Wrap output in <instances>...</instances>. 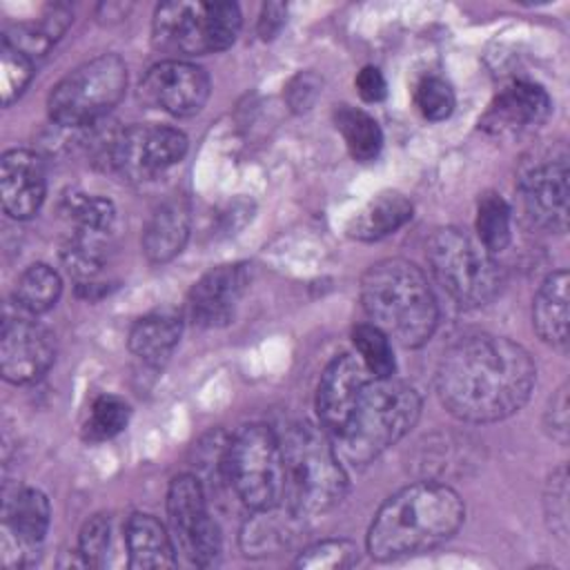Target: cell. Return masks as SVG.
<instances>
[{
	"instance_id": "6da1fadb",
	"label": "cell",
	"mask_w": 570,
	"mask_h": 570,
	"mask_svg": "<svg viewBox=\"0 0 570 570\" xmlns=\"http://www.w3.org/2000/svg\"><path fill=\"white\" fill-rule=\"evenodd\" d=\"M534 379L537 367L519 343L476 334L445 350L436 367V394L459 421L492 423L525 405Z\"/></svg>"
},
{
	"instance_id": "7a4b0ae2",
	"label": "cell",
	"mask_w": 570,
	"mask_h": 570,
	"mask_svg": "<svg viewBox=\"0 0 570 570\" xmlns=\"http://www.w3.org/2000/svg\"><path fill=\"white\" fill-rule=\"evenodd\" d=\"M463 514L465 508L450 485L441 481L405 485L374 514L367 552L374 559H396L430 550L459 530Z\"/></svg>"
},
{
	"instance_id": "3957f363",
	"label": "cell",
	"mask_w": 570,
	"mask_h": 570,
	"mask_svg": "<svg viewBox=\"0 0 570 570\" xmlns=\"http://www.w3.org/2000/svg\"><path fill=\"white\" fill-rule=\"evenodd\" d=\"M361 303L370 321L405 347H419L436 330L439 307L425 274L405 258L374 263L361 278Z\"/></svg>"
},
{
	"instance_id": "277c9868",
	"label": "cell",
	"mask_w": 570,
	"mask_h": 570,
	"mask_svg": "<svg viewBox=\"0 0 570 570\" xmlns=\"http://www.w3.org/2000/svg\"><path fill=\"white\" fill-rule=\"evenodd\" d=\"M421 414L419 392L392 376L370 374L358 387L338 432L332 436L338 454L365 465L403 439Z\"/></svg>"
},
{
	"instance_id": "5b68a950",
	"label": "cell",
	"mask_w": 570,
	"mask_h": 570,
	"mask_svg": "<svg viewBox=\"0 0 570 570\" xmlns=\"http://www.w3.org/2000/svg\"><path fill=\"white\" fill-rule=\"evenodd\" d=\"M278 436L285 465L283 505L303 519L334 508L347 490V476L332 439L309 423H294Z\"/></svg>"
},
{
	"instance_id": "8992f818",
	"label": "cell",
	"mask_w": 570,
	"mask_h": 570,
	"mask_svg": "<svg viewBox=\"0 0 570 570\" xmlns=\"http://www.w3.org/2000/svg\"><path fill=\"white\" fill-rule=\"evenodd\" d=\"M428 263L436 283L463 307L488 305L503 287L494 254L456 227H443L430 236Z\"/></svg>"
},
{
	"instance_id": "52a82bcc",
	"label": "cell",
	"mask_w": 570,
	"mask_h": 570,
	"mask_svg": "<svg viewBox=\"0 0 570 570\" xmlns=\"http://www.w3.org/2000/svg\"><path fill=\"white\" fill-rule=\"evenodd\" d=\"M223 474L252 510L283 503L285 465L278 432L258 423L240 428L225 445Z\"/></svg>"
},
{
	"instance_id": "ba28073f",
	"label": "cell",
	"mask_w": 570,
	"mask_h": 570,
	"mask_svg": "<svg viewBox=\"0 0 570 570\" xmlns=\"http://www.w3.org/2000/svg\"><path fill=\"white\" fill-rule=\"evenodd\" d=\"M234 2H163L154 13V45L176 56H200L227 49L240 31Z\"/></svg>"
},
{
	"instance_id": "9c48e42d",
	"label": "cell",
	"mask_w": 570,
	"mask_h": 570,
	"mask_svg": "<svg viewBox=\"0 0 570 570\" xmlns=\"http://www.w3.org/2000/svg\"><path fill=\"white\" fill-rule=\"evenodd\" d=\"M127 67L116 53H102L69 71L49 96V116L62 127L94 125L125 96Z\"/></svg>"
},
{
	"instance_id": "30bf717a",
	"label": "cell",
	"mask_w": 570,
	"mask_h": 570,
	"mask_svg": "<svg viewBox=\"0 0 570 570\" xmlns=\"http://www.w3.org/2000/svg\"><path fill=\"white\" fill-rule=\"evenodd\" d=\"M568 154H543L519 174V209L528 225L563 234L568 227Z\"/></svg>"
},
{
	"instance_id": "8fae6325",
	"label": "cell",
	"mask_w": 570,
	"mask_h": 570,
	"mask_svg": "<svg viewBox=\"0 0 570 570\" xmlns=\"http://www.w3.org/2000/svg\"><path fill=\"white\" fill-rule=\"evenodd\" d=\"M185 151V134L165 125H134L120 131L107 149L111 167L127 180H149L176 165Z\"/></svg>"
},
{
	"instance_id": "7c38bea8",
	"label": "cell",
	"mask_w": 570,
	"mask_h": 570,
	"mask_svg": "<svg viewBox=\"0 0 570 570\" xmlns=\"http://www.w3.org/2000/svg\"><path fill=\"white\" fill-rule=\"evenodd\" d=\"M167 514L183 552L196 566H212L220 554V532L209 519L203 483L194 474H178L167 490Z\"/></svg>"
},
{
	"instance_id": "4fadbf2b",
	"label": "cell",
	"mask_w": 570,
	"mask_h": 570,
	"mask_svg": "<svg viewBox=\"0 0 570 570\" xmlns=\"http://www.w3.org/2000/svg\"><path fill=\"white\" fill-rule=\"evenodd\" d=\"M140 96L147 105L171 116H194L209 98V76L194 62L167 58L147 71Z\"/></svg>"
},
{
	"instance_id": "5bb4252c",
	"label": "cell",
	"mask_w": 570,
	"mask_h": 570,
	"mask_svg": "<svg viewBox=\"0 0 570 570\" xmlns=\"http://www.w3.org/2000/svg\"><path fill=\"white\" fill-rule=\"evenodd\" d=\"M56 358L53 334L27 316L7 318L0 334V367L11 383L24 385L42 379Z\"/></svg>"
},
{
	"instance_id": "9a60e30c",
	"label": "cell",
	"mask_w": 570,
	"mask_h": 570,
	"mask_svg": "<svg viewBox=\"0 0 570 570\" xmlns=\"http://www.w3.org/2000/svg\"><path fill=\"white\" fill-rule=\"evenodd\" d=\"M45 167L29 149H9L0 160V198L11 218H31L45 200Z\"/></svg>"
},
{
	"instance_id": "2e32d148",
	"label": "cell",
	"mask_w": 570,
	"mask_h": 570,
	"mask_svg": "<svg viewBox=\"0 0 570 570\" xmlns=\"http://www.w3.org/2000/svg\"><path fill=\"white\" fill-rule=\"evenodd\" d=\"M247 281L249 274L245 265H220L207 272L189 292V309L194 321L205 327L229 323Z\"/></svg>"
},
{
	"instance_id": "e0dca14e",
	"label": "cell",
	"mask_w": 570,
	"mask_h": 570,
	"mask_svg": "<svg viewBox=\"0 0 570 570\" xmlns=\"http://www.w3.org/2000/svg\"><path fill=\"white\" fill-rule=\"evenodd\" d=\"M370 374L372 372L363 365V361L352 354L336 356L323 370L316 390V412L321 428L330 439L338 432L358 387Z\"/></svg>"
},
{
	"instance_id": "ac0fdd59",
	"label": "cell",
	"mask_w": 570,
	"mask_h": 570,
	"mask_svg": "<svg viewBox=\"0 0 570 570\" xmlns=\"http://www.w3.org/2000/svg\"><path fill=\"white\" fill-rule=\"evenodd\" d=\"M552 102L546 89L530 80H514L490 105L483 125L497 134L523 131L550 116Z\"/></svg>"
},
{
	"instance_id": "d6986e66",
	"label": "cell",
	"mask_w": 570,
	"mask_h": 570,
	"mask_svg": "<svg viewBox=\"0 0 570 570\" xmlns=\"http://www.w3.org/2000/svg\"><path fill=\"white\" fill-rule=\"evenodd\" d=\"M189 238V209L180 198L163 203L142 232V249L151 263H167Z\"/></svg>"
},
{
	"instance_id": "ffe728a7",
	"label": "cell",
	"mask_w": 570,
	"mask_h": 570,
	"mask_svg": "<svg viewBox=\"0 0 570 570\" xmlns=\"http://www.w3.org/2000/svg\"><path fill=\"white\" fill-rule=\"evenodd\" d=\"M537 334L552 347H568V272H552L539 287L532 303Z\"/></svg>"
},
{
	"instance_id": "44dd1931",
	"label": "cell",
	"mask_w": 570,
	"mask_h": 570,
	"mask_svg": "<svg viewBox=\"0 0 570 570\" xmlns=\"http://www.w3.org/2000/svg\"><path fill=\"white\" fill-rule=\"evenodd\" d=\"M125 541L129 550V566L145 568H171L176 566L174 543L163 523L145 512L129 517L125 528Z\"/></svg>"
},
{
	"instance_id": "7402d4cb",
	"label": "cell",
	"mask_w": 570,
	"mask_h": 570,
	"mask_svg": "<svg viewBox=\"0 0 570 570\" xmlns=\"http://www.w3.org/2000/svg\"><path fill=\"white\" fill-rule=\"evenodd\" d=\"M180 316L158 309L140 316L129 330V350L149 365H163L180 341Z\"/></svg>"
},
{
	"instance_id": "603a6c76",
	"label": "cell",
	"mask_w": 570,
	"mask_h": 570,
	"mask_svg": "<svg viewBox=\"0 0 570 570\" xmlns=\"http://www.w3.org/2000/svg\"><path fill=\"white\" fill-rule=\"evenodd\" d=\"M303 517L294 514L283 503L254 510V517L245 523L240 543L245 554H274L289 546Z\"/></svg>"
},
{
	"instance_id": "cb8c5ba5",
	"label": "cell",
	"mask_w": 570,
	"mask_h": 570,
	"mask_svg": "<svg viewBox=\"0 0 570 570\" xmlns=\"http://www.w3.org/2000/svg\"><path fill=\"white\" fill-rule=\"evenodd\" d=\"M412 218V203L399 191H381L354 214L347 232L358 240H381Z\"/></svg>"
},
{
	"instance_id": "d4e9b609",
	"label": "cell",
	"mask_w": 570,
	"mask_h": 570,
	"mask_svg": "<svg viewBox=\"0 0 570 570\" xmlns=\"http://www.w3.org/2000/svg\"><path fill=\"white\" fill-rule=\"evenodd\" d=\"M51 508L47 497L36 488L16 490L4 501V523L18 543L36 546L49 530Z\"/></svg>"
},
{
	"instance_id": "484cf974",
	"label": "cell",
	"mask_w": 570,
	"mask_h": 570,
	"mask_svg": "<svg viewBox=\"0 0 570 570\" xmlns=\"http://www.w3.org/2000/svg\"><path fill=\"white\" fill-rule=\"evenodd\" d=\"M334 125L341 131L354 160H374L383 147V134L379 122L363 109L341 105L334 111Z\"/></svg>"
},
{
	"instance_id": "4316f807",
	"label": "cell",
	"mask_w": 570,
	"mask_h": 570,
	"mask_svg": "<svg viewBox=\"0 0 570 570\" xmlns=\"http://www.w3.org/2000/svg\"><path fill=\"white\" fill-rule=\"evenodd\" d=\"M62 292V281L56 269L45 263L29 265L16 283V303L27 314H42L51 309Z\"/></svg>"
},
{
	"instance_id": "83f0119b",
	"label": "cell",
	"mask_w": 570,
	"mask_h": 570,
	"mask_svg": "<svg viewBox=\"0 0 570 570\" xmlns=\"http://www.w3.org/2000/svg\"><path fill=\"white\" fill-rule=\"evenodd\" d=\"M512 236V212L497 191H485L476 205V240L490 252H503Z\"/></svg>"
},
{
	"instance_id": "f1b7e54d",
	"label": "cell",
	"mask_w": 570,
	"mask_h": 570,
	"mask_svg": "<svg viewBox=\"0 0 570 570\" xmlns=\"http://www.w3.org/2000/svg\"><path fill=\"white\" fill-rule=\"evenodd\" d=\"M62 209L69 216V220L76 223L78 232L102 234L111 227L116 218V207L109 198L82 191L67 194L62 200Z\"/></svg>"
},
{
	"instance_id": "f546056e",
	"label": "cell",
	"mask_w": 570,
	"mask_h": 570,
	"mask_svg": "<svg viewBox=\"0 0 570 570\" xmlns=\"http://www.w3.org/2000/svg\"><path fill=\"white\" fill-rule=\"evenodd\" d=\"M352 341L358 358L374 376H392L396 370L390 336L374 323H358L352 330Z\"/></svg>"
},
{
	"instance_id": "4dcf8cb0",
	"label": "cell",
	"mask_w": 570,
	"mask_h": 570,
	"mask_svg": "<svg viewBox=\"0 0 570 570\" xmlns=\"http://www.w3.org/2000/svg\"><path fill=\"white\" fill-rule=\"evenodd\" d=\"M129 405L114 394H102L91 403L89 419L85 423V436L89 441H105L120 434L129 423Z\"/></svg>"
},
{
	"instance_id": "1f68e13d",
	"label": "cell",
	"mask_w": 570,
	"mask_h": 570,
	"mask_svg": "<svg viewBox=\"0 0 570 570\" xmlns=\"http://www.w3.org/2000/svg\"><path fill=\"white\" fill-rule=\"evenodd\" d=\"M33 76V58L22 53L11 42L2 40L0 47V89H2V102L11 105L29 85Z\"/></svg>"
},
{
	"instance_id": "d6a6232c",
	"label": "cell",
	"mask_w": 570,
	"mask_h": 570,
	"mask_svg": "<svg viewBox=\"0 0 570 570\" xmlns=\"http://www.w3.org/2000/svg\"><path fill=\"white\" fill-rule=\"evenodd\" d=\"M414 105L428 120H443L454 109V91L441 76H423L414 87Z\"/></svg>"
},
{
	"instance_id": "836d02e7",
	"label": "cell",
	"mask_w": 570,
	"mask_h": 570,
	"mask_svg": "<svg viewBox=\"0 0 570 570\" xmlns=\"http://www.w3.org/2000/svg\"><path fill=\"white\" fill-rule=\"evenodd\" d=\"M356 548L345 539H327L309 546L296 559L298 568H345L354 561Z\"/></svg>"
},
{
	"instance_id": "e575fe53",
	"label": "cell",
	"mask_w": 570,
	"mask_h": 570,
	"mask_svg": "<svg viewBox=\"0 0 570 570\" xmlns=\"http://www.w3.org/2000/svg\"><path fill=\"white\" fill-rule=\"evenodd\" d=\"M109 519L102 514L91 517L78 537V554L82 559L85 566H94L100 568L107 559V550H109Z\"/></svg>"
},
{
	"instance_id": "d590c367",
	"label": "cell",
	"mask_w": 570,
	"mask_h": 570,
	"mask_svg": "<svg viewBox=\"0 0 570 570\" xmlns=\"http://www.w3.org/2000/svg\"><path fill=\"white\" fill-rule=\"evenodd\" d=\"M546 512H548V519H552V530L559 537H566V532H568V474H566V468H559L557 472H552V476L548 481Z\"/></svg>"
},
{
	"instance_id": "8d00e7d4",
	"label": "cell",
	"mask_w": 570,
	"mask_h": 570,
	"mask_svg": "<svg viewBox=\"0 0 570 570\" xmlns=\"http://www.w3.org/2000/svg\"><path fill=\"white\" fill-rule=\"evenodd\" d=\"M354 85H356V91L358 96L365 100V102H379L385 98L387 94V82H385V76L381 73L379 67H363L356 78H354Z\"/></svg>"
},
{
	"instance_id": "74e56055",
	"label": "cell",
	"mask_w": 570,
	"mask_h": 570,
	"mask_svg": "<svg viewBox=\"0 0 570 570\" xmlns=\"http://www.w3.org/2000/svg\"><path fill=\"white\" fill-rule=\"evenodd\" d=\"M548 428L552 432L554 439H559L561 443H566V436H568V396H566V387H561L557 392V396L552 399L550 407H548Z\"/></svg>"
},
{
	"instance_id": "f35d334b",
	"label": "cell",
	"mask_w": 570,
	"mask_h": 570,
	"mask_svg": "<svg viewBox=\"0 0 570 570\" xmlns=\"http://www.w3.org/2000/svg\"><path fill=\"white\" fill-rule=\"evenodd\" d=\"M285 22V4H278V2H269L263 7V13H261V36L267 40L272 38Z\"/></svg>"
}]
</instances>
